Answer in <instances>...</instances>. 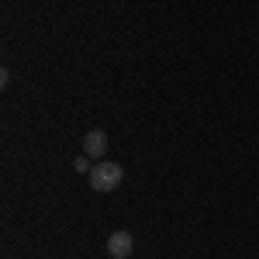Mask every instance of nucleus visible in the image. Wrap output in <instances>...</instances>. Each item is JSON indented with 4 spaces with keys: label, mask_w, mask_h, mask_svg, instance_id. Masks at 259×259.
I'll return each instance as SVG.
<instances>
[{
    "label": "nucleus",
    "mask_w": 259,
    "mask_h": 259,
    "mask_svg": "<svg viewBox=\"0 0 259 259\" xmlns=\"http://www.w3.org/2000/svg\"><path fill=\"white\" fill-rule=\"evenodd\" d=\"M87 177H90V187H94L97 194H111V190H118V187H121L124 169H121L118 162H111V159H97V162H94V169H90Z\"/></svg>",
    "instance_id": "nucleus-1"
},
{
    "label": "nucleus",
    "mask_w": 259,
    "mask_h": 259,
    "mask_svg": "<svg viewBox=\"0 0 259 259\" xmlns=\"http://www.w3.org/2000/svg\"><path fill=\"white\" fill-rule=\"evenodd\" d=\"M132 249H135L132 232H111V235H107V252H111V259H128Z\"/></svg>",
    "instance_id": "nucleus-2"
},
{
    "label": "nucleus",
    "mask_w": 259,
    "mask_h": 259,
    "mask_svg": "<svg viewBox=\"0 0 259 259\" xmlns=\"http://www.w3.org/2000/svg\"><path fill=\"white\" fill-rule=\"evenodd\" d=\"M83 156H90V159H104V156H107V135H104V128L87 132V139H83Z\"/></svg>",
    "instance_id": "nucleus-3"
},
{
    "label": "nucleus",
    "mask_w": 259,
    "mask_h": 259,
    "mask_svg": "<svg viewBox=\"0 0 259 259\" xmlns=\"http://www.w3.org/2000/svg\"><path fill=\"white\" fill-rule=\"evenodd\" d=\"M73 169H76V173H90V169H94L90 156H80V159H73Z\"/></svg>",
    "instance_id": "nucleus-4"
}]
</instances>
